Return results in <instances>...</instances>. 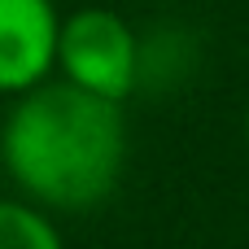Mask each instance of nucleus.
I'll return each instance as SVG.
<instances>
[{
	"instance_id": "obj_2",
	"label": "nucleus",
	"mask_w": 249,
	"mask_h": 249,
	"mask_svg": "<svg viewBox=\"0 0 249 249\" xmlns=\"http://www.w3.org/2000/svg\"><path fill=\"white\" fill-rule=\"evenodd\" d=\"M57 66L66 83L105 101H123L136 88V35L109 9H79L61 22Z\"/></svg>"
},
{
	"instance_id": "obj_5",
	"label": "nucleus",
	"mask_w": 249,
	"mask_h": 249,
	"mask_svg": "<svg viewBox=\"0 0 249 249\" xmlns=\"http://www.w3.org/2000/svg\"><path fill=\"white\" fill-rule=\"evenodd\" d=\"M245 136H249V114H245Z\"/></svg>"
},
{
	"instance_id": "obj_4",
	"label": "nucleus",
	"mask_w": 249,
	"mask_h": 249,
	"mask_svg": "<svg viewBox=\"0 0 249 249\" xmlns=\"http://www.w3.org/2000/svg\"><path fill=\"white\" fill-rule=\"evenodd\" d=\"M0 249H61V236L39 210L0 201Z\"/></svg>"
},
{
	"instance_id": "obj_1",
	"label": "nucleus",
	"mask_w": 249,
	"mask_h": 249,
	"mask_svg": "<svg viewBox=\"0 0 249 249\" xmlns=\"http://www.w3.org/2000/svg\"><path fill=\"white\" fill-rule=\"evenodd\" d=\"M0 153L9 175L48 206L83 210L114 193L127 153L123 105L74 83H39L13 105Z\"/></svg>"
},
{
	"instance_id": "obj_3",
	"label": "nucleus",
	"mask_w": 249,
	"mask_h": 249,
	"mask_svg": "<svg viewBox=\"0 0 249 249\" xmlns=\"http://www.w3.org/2000/svg\"><path fill=\"white\" fill-rule=\"evenodd\" d=\"M61 18L53 0H0V92H31L57 66Z\"/></svg>"
}]
</instances>
